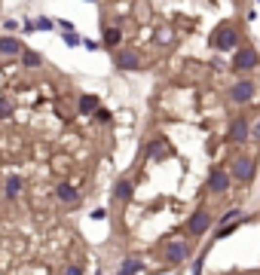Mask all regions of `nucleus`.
Listing matches in <instances>:
<instances>
[{
	"mask_svg": "<svg viewBox=\"0 0 260 275\" xmlns=\"http://www.w3.org/2000/svg\"><path fill=\"white\" fill-rule=\"evenodd\" d=\"M208 226H211V214H208L205 208H199V211H193V217H190L187 233H190V236H202Z\"/></svg>",
	"mask_w": 260,
	"mask_h": 275,
	"instance_id": "nucleus-5",
	"label": "nucleus"
},
{
	"mask_svg": "<svg viewBox=\"0 0 260 275\" xmlns=\"http://www.w3.org/2000/svg\"><path fill=\"white\" fill-rule=\"evenodd\" d=\"M21 61H25V67H40L43 64V59L37 52H31V49H21Z\"/></svg>",
	"mask_w": 260,
	"mask_h": 275,
	"instance_id": "nucleus-16",
	"label": "nucleus"
},
{
	"mask_svg": "<svg viewBox=\"0 0 260 275\" xmlns=\"http://www.w3.org/2000/svg\"><path fill=\"white\" fill-rule=\"evenodd\" d=\"M187 254H190V251H187V242H168V245H165V260L172 263V266H180V263L187 260Z\"/></svg>",
	"mask_w": 260,
	"mask_h": 275,
	"instance_id": "nucleus-6",
	"label": "nucleus"
},
{
	"mask_svg": "<svg viewBox=\"0 0 260 275\" xmlns=\"http://www.w3.org/2000/svg\"><path fill=\"white\" fill-rule=\"evenodd\" d=\"M251 138H254V141H260V122H257L254 129H251Z\"/></svg>",
	"mask_w": 260,
	"mask_h": 275,
	"instance_id": "nucleus-25",
	"label": "nucleus"
},
{
	"mask_svg": "<svg viewBox=\"0 0 260 275\" xmlns=\"http://www.w3.org/2000/svg\"><path fill=\"white\" fill-rule=\"evenodd\" d=\"M230 180H233V175H230V171L214 168L211 175H208V187H211L214 193H227V190H230Z\"/></svg>",
	"mask_w": 260,
	"mask_h": 275,
	"instance_id": "nucleus-7",
	"label": "nucleus"
},
{
	"mask_svg": "<svg viewBox=\"0 0 260 275\" xmlns=\"http://www.w3.org/2000/svg\"><path fill=\"white\" fill-rule=\"evenodd\" d=\"M147 153H150V159H162V156L168 153V147H165V144L160 141V138H156V141L150 144V150H147Z\"/></svg>",
	"mask_w": 260,
	"mask_h": 275,
	"instance_id": "nucleus-17",
	"label": "nucleus"
},
{
	"mask_svg": "<svg viewBox=\"0 0 260 275\" xmlns=\"http://www.w3.org/2000/svg\"><path fill=\"white\" fill-rule=\"evenodd\" d=\"M230 138H233V141H248V138H251V129H248V122H245L242 117L233 122V129H230Z\"/></svg>",
	"mask_w": 260,
	"mask_h": 275,
	"instance_id": "nucleus-9",
	"label": "nucleus"
},
{
	"mask_svg": "<svg viewBox=\"0 0 260 275\" xmlns=\"http://www.w3.org/2000/svg\"><path fill=\"white\" fill-rule=\"evenodd\" d=\"M98 110V98L95 95H83L80 98V113H95Z\"/></svg>",
	"mask_w": 260,
	"mask_h": 275,
	"instance_id": "nucleus-15",
	"label": "nucleus"
},
{
	"mask_svg": "<svg viewBox=\"0 0 260 275\" xmlns=\"http://www.w3.org/2000/svg\"><path fill=\"white\" fill-rule=\"evenodd\" d=\"M141 269H144V263L138 257H126V260H122V266H120V272H126V275H135V272H141Z\"/></svg>",
	"mask_w": 260,
	"mask_h": 275,
	"instance_id": "nucleus-13",
	"label": "nucleus"
},
{
	"mask_svg": "<svg viewBox=\"0 0 260 275\" xmlns=\"http://www.w3.org/2000/svg\"><path fill=\"white\" fill-rule=\"evenodd\" d=\"M21 193V177H9L6 180V196H19Z\"/></svg>",
	"mask_w": 260,
	"mask_h": 275,
	"instance_id": "nucleus-18",
	"label": "nucleus"
},
{
	"mask_svg": "<svg viewBox=\"0 0 260 275\" xmlns=\"http://www.w3.org/2000/svg\"><path fill=\"white\" fill-rule=\"evenodd\" d=\"M104 46H110V49H114V46H120V40H122V34H120V28H107L104 31Z\"/></svg>",
	"mask_w": 260,
	"mask_h": 275,
	"instance_id": "nucleus-14",
	"label": "nucleus"
},
{
	"mask_svg": "<svg viewBox=\"0 0 260 275\" xmlns=\"http://www.w3.org/2000/svg\"><path fill=\"white\" fill-rule=\"evenodd\" d=\"M132 193H135L132 180H120L117 187H114V199H120V202H129V199H132Z\"/></svg>",
	"mask_w": 260,
	"mask_h": 275,
	"instance_id": "nucleus-11",
	"label": "nucleus"
},
{
	"mask_svg": "<svg viewBox=\"0 0 260 275\" xmlns=\"http://www.w3.org/2000/svg\"><path fill=\"white\" fill-rule=\"evenodd\" d=\"M34 28H40V31H49V28H52V21H49V19H37V21H34Z\"/></svg>",
	"mask_w": 260,
	"mask_h": 275,
	"instance_id": "nucleus-20",
	"label": "nucleus"
},
{
	"mask_svg": "<svg viewBox=\"0 0 260 275\" xmlns=\"http://www.w3.org/2000/svg\"><path fill=\"white\" fill-rule=\"evenodd\" d=\"M55 196H59L61 202L71 205V202H77V190L71 187V183H59V187H55Z\"/></svg>",
	"mask_w": 260,
	"mask_h": 275,
	"instance_id": "nucleus-12",
	"label": "nucleus"
},
{
	"mask_svg": "<svg viewBox=\"0 0 260 275\" xmlns=\"http://www.w3.org/2000/svg\"><path fill=\"white\" fill-rule=\"evenodd\" d=\"M227 236H233V226H230V223L218 229V238H227Z\"/></svg>",
	"mask_w": 260,
	"mask_h": 275,
	"instance_id": "nucleus-21",
	"label": "nucleus"
},
{
	"mask_svg": "<svg viewBox=\"0 0 260 275\" xmlns=\"http://www.w3.org/2000/svg\"><path fill=\"white\" fill-rule=\"evenodd\" d=\"M257 52L251 49V46H242V49H236V59H233V71H254L257 67Z\"/></svg>",
	"mask_w": 260,
	"mask_h": 275,
	"instance_id": "nucleus-2",
	"label": "nucleus"
},
{
	"mask_svg": "<svg viewBox=\"0 0 260 275\" xmlns=\"http://www.w3.org/2000/svg\"><path fill=\"white\" fill-rule=\"evenodd\" d=\"M117 67H120V71H138V67H141L138 52H132V49H122V52L117 55Z\"/></svg>",
	"mask_w": 260,
	"mask_h": 275,
	"instance_id": "nucleus-8",
	"label": "nucleus"
},
{
	"mask_svg": "<svg viewBox=\"0 0 260 275\" xmlns=\"http://www.w3.org/2000/svg\"><path fill=\"white\" fill-rule=\"evenodd\" d=\"M64 43L67 46H80V37H77L74 31H64Z\"/></svg>",
	"mask_w": 260,
	"mask_h": 275,
	"instance_id": "nucleus-19",
	"label": "nucleus"
},
{
	"mask_svg": "<svg viewBox=\"0 0 260 275\" xmlns=\"http://www.w3.org/2000/svg\"><path fill=\"white\" fill-rule=\"evenodd\" d=\"M9 113V101H0V117H6Z\"/></svg>",
	"mask_w": 260,
	"mask_h": 275,
	"instance_id": "nucleus-24",
	"label": "nucleus"
},
{
	"mask_svg": "<svg viewBox=\"0 0 260 275\" xmlns=\"http://www.w3.org/2000/svg\"><path fill=\"white\" fill-rule=\"evenodd\" d=\"M236 214H239V211H236V208H230L227 214H223V223H230V220H233V217H236Z\"/></svg>",
	"mask_w": 260,
	"mask_h": 275,
	"instance_id": "nucleus-23",
	"label": "nucleus"
},
{
	"mask_svg": "<svg viewBox=\"0 0 260 275\" xmlns=\"http://www.w3.org/2000/svg\"><path fill=\"white\" fill-rule=\"evenodd\" d=\"M0 55H21V43L16 37H0Z\"/></svg>",
	"mask_w": 260,
	"mask_h": 275,
	"instance_id": "nucleus-10",
	"label": "nucleus"
},
{
	"mask_svg": "<svg viewBox=\"0 0 260 275\" xmlns=\"http://www.w3.org/2000/svg\"><path fill=\"white\" fill-rule=\"evenodd\" d=\"M254 83H251V79H236V86L230 89V98L236 101V104H245V101H251L254 98Z\"/></svg>",
	"mask_w": 260,
	"mask_h": 275,
	"instance_id": "nucleus-3",
	"label": "nucleus"
},
{
	"mask_svg": "<svg viewBox=\"0 0 260 275\" xmlns=\"http://www.w3.org/2000/svg\"><path fill=\"white\" fill-rule=\"evenodd\" d=\"M214 49L218 52H236V46H239V31H236L233 25H220L218 31H214Z\"/></svg>",
	"mask_w": 260,
	"mask_h": 275,
	"instance_id": "nucleus-1",
	"label": "nucleus"
},
{
	"mask_svg": "<svg viewBox=\"0 0 260 275\" xmlns=\"http://www.w3.org/2000/svg\"><path fill=\"white\" fill-rule=\"evenodd\" d=\"M233 177L236 180H251L254 177V159L251 156H236L233 159Z\"/></svg>",
	"mask_w": 260,
	"mask_h": 275,
	"instance_id": "nucleus-4",
	"label": "nucleus"
},
{
	"mask_svg": "<svg viewBox=\"0 0 260 275\" xmlns=\"http://www.w3.org/2000/svg\"><path fill=\"white\" fill-rule=\"evenodd\" d=\"M95 113H98V119H104V122H107V119H110V110H104V107H98V110H95Z\"/></svg>",
	"mask_w": 260,
	"mask_h": 275,
	"instance_id": "nucleus-22",
	"label": "nucleus"
}]
</instances>
